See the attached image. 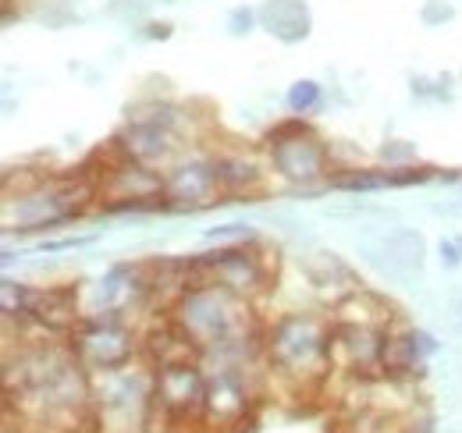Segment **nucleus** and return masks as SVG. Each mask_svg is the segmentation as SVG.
<instances>
[{
  "instance_id": "1",
  "label": "nucleus",
  "mask_w": 462,
  "mask_h": 433,
  "mask_svg": "<svg viewBox=\"0 0 462 433\" xmlns=\"http://www.w3.org/2000/svg\"><path fill=\"white\" fill-rule=\"evenodd\" d=\"M263 359L271 373L295 387L320 383L335 370L331 363V313L291 309L263 327Z\"/></svg>"
},
{
  "instance_id": "2",
  "label": "nucleus",
  "mask_w": 462,
  "mask_h": 433,
  "mask_svg": "<svg viewBox=\"0 0 462 433\" xmlns=\"http://www.w3.org/2000/svg\"><path fill=\"white\" fill-rule=\"evenodd\" d=\"M185 150H192V114L168 100H150L128 110L125 128L115 135L111 153L121 161L168 170Z\"/></svg>"
},
{
  "instance_id": "3",
  "label": "nucleus",
  "mask_w": 462,
  "mask_h": 433,
  "mask_svg": "<svg viewBox=\"0 0 462 433\" xmlns=\"http://www.w3.org/2000/svg\"><path fill=\"white\" fill-rule=\"evenodd\" d=\"M97 196V181L75 178H36L18 196L11 192L4 199V227L14 235L29 231H54L60 224H71L86 214L89 199Z\"/></svg>"
},
{
  "instance_id": "4",
  "label": "nucleus",
  "mask_w": 462,
  "mask_h": 433,
  "mask_svg": "<svg viewBox=\"0 0 462 433\" xmlns=\"http://www.w3.org/2000/svg\"><path fill=\"white\" fill-rule=\"evenodd\" d=\"M93 423L97 433H146L157 419L153 366L132 363L125 370L93 377Z\"/></svg>"
},
{
  "instance_id": "5",
  "label": "nucleus",
  "mask_w": 462,
  "mask_h": 433,
  "mask_svg": "<svg viewBox=\"0 0 462 433\" xmlns=\"http://www.w3.org/2000/svg\"><path fill=\"white\" fill-rule=\"evenodd\" d=\"M263 157H267V167L282 181L295 185V189L328 185L331 181V170H335L331 146L299 114H291L289 121H278L263 135Z\"/></svg>"
},
{
  "instance_id": "6",
  "label": "nucleus",
  "mask_w": 462,
  "mask_h": 433,
  "mask_svg": "<svg viewBox=\"0 0 462 433\" xmlns=\"http://www.w3.org/2000/svg\"><path fill=\"white\" fill-rule=\"evenodd\" d=\"M274 260L263 253V245L256 242H242V245H217L210 253H196L185 256V281L189 288L196 284H221L235 295L256 302L260 295H267L274 288Z\"/></svg>"
},
{
  "instance_id": "7",
  "label": "nucleus",
  "mask_w": 462,
  "mask_h": 433,
  "mask_svg": "<svg viewBox=\"0 0 462 433\" xmlns=\"http://www.w3.org/2000/svg\"><path fill=\"white\" fill-rule=\"evenodd\" d=\"M68 348L86 366L89 377L125 370L143 355V330L125 317H82L68 334Z\"/></svg>"
},
{
  "instance_id": "8",
  "label": "nucleus",
  "mask_w": 462,
  "mask_h": 433,
  "mask_svg": "<svg viewBox=\"0 0 462 433\" xmlns=\"http://www.w3.org/2000/svg\"><path fill=\"white\" fill-rule=\"evenodd\" d=\"M153 394L157 416L168 423H199L203 427V401H207V370L199 355L174 359L153 366Z\"/></svg>"
},
{
  "instance_id": "9",
  "label": "nucleus",
  "mask_w": 462,
  "mask_h": 433,
  "mask_svg": "<svg viewBox=\"0 0 462 433\" xmlns=\"http://www.w3.org/2000/svg\"><path fill=\"white\" fill-rule=\"evenodd\" d=\"M153 284L146 263H115L104 277L89 284V302L82 306V317H125L153 306Z\"/></svg>"
},
{
  "instance_id": "10",
  "label": "nucleus",
  "mask_w": 462,
  "mask_h": 433,
  "mask_svg": "<svg viewBox=\"0 0 462 433\" xmlns=\"http://www.w3.org/2000/svg\"><path fill=\"white\" fill-rule=\"evenodd\" d=\"M164 196L171 210H203L214 203H225L214 153L185 150L178 161L164 170Z\"/></svg>"
},
{
  "instance_id": "11",
  "label": "nucleus",
  "mask_w": 462,
  "mask_h": 433,
  "mask_svg": "<svg viewBox=\"0 0 462 433\" xmlns=\"http://www.w3.org/2000/svg\"><path fill=\"white\" fill-rule=\"evenodd\" d=\"M253 409V383L245 363H217L207 370V401L203 423L207 427H238Z\"/></svg>"
},
{
  "instance_id": "12",
  "label": "nucleus",
  "mask_w": 462,
  "mask_h": 433,
  "mask_svg": "<svg viewBox=\"0 0 462 433\" xmlns=\"http://www.w3.org/2000/svg\"><path fill=\"white\" fill-rule=\"evenodd\" d=\"M434 352H438V341H434L427 330L392 324L388 345H384V359H381V373H384V380L420 377V373L427 370V359H430Z\"/></svg>"
},
{
  "instance_id": "13",
  "label": "nucleus",
  "mask_w": 462,
  "mask_h": 433,
  "mask_svg": "<svg viewBox=\"0 0 462 433\" xmlns=\"http://www.w3.org/2000/svg\"><path fill=\"white\" fill-rule=\"evenodd\" d=\"M214 167H217V181H221L225 199L256 196L263 189V178H267V163H260L245 150H214Z\"/></svg>"
},
{
  "instance_id": "14",
  "label": "nucleus",
  "mask_w": 462,
  "mask_h": 433,
  "mask_svg": "<svg viewBox=\"0 0 462 433\" xmlns=\"http://www.w3.org/2000/svg\"><path fill=\"white\" fill-rule=\"evenodd\" d=\"M256 11H260V25L271 36H278L282 43H299L310 36L313 18H310L306 0H267Z\"/></svg>"
},
{
  "instance_id": "15",
  "label": "nucleus",
  "mask_w": 462,
  "mask_h": 433,
  "mask_svg": "<svg viewBox=\"0 0 462 433\" xmlns=\"http://www.w3.org/2000/svg\"><path fill=\"white\" fill-rule=\"evenodd\" d=\"M306 277H310L313 291L331 295V306H338L342 299H348L352 291H359V288H363V284L356 281V273L348 271L335 253H317L313 260H306Z\"/></svg>"
},
{
  "instance_id": "16",
  "label": "nucleus",
  "mask_w": 462,
  "mask_h": 433,
  "mask_svg": "<svg viewBox=\"0 0 462 433\" xmlns=\"http://www.w3.org/2000/svg\"><path fill=\"white\" fill-rule=\"evenodd\" d=\"M328 185H331V189H342V192H377V189H388V170H363V167H352L346 174H331Z\"/></svg>"
},
{
  "instance_id": "17",
  "label": "nucleus",
  "mask_w": 462,
  "mask_h": 433,
  "mask_svg": "<svg viewBox=\"0 0 462 433\" xmlns=\"http://www.w3.org/2000/svg\"><path fill=\"white\" fill-rule=\"evenodd\" d=\"M285 104H289L291 114L306 117V114H313V110L324 104V89H320V82H313V78H299V82H291Z\"/></svg>"
},
{
  "instance_id": "18",
  "label": "nucleus",
  "mask_w": 462,
  "mask_h": 433,
  "mask_svg": "<svg viewBox=\"0 0 462 433\" xmlns=\"http://www.w3.org/2000/svg\"><path fill=\"white\" fill-rule=\"evenodd\" d=\"M434 178V167L427 163H405V167H388V189H405V185H423Z\"/></svg>"
},
{
  "instance_id": "19",
  "label": "nucleus",
  "mask_w": 462,
  "mask_h": 433,
  "mask_svg": "<svg viewBox=\"0 0 462 433\" xmlns=\"http://www.w3.org/2000/svg\"><path fill=\"white\" fill-rule=\"evenodd\" d=\"M210 242L217 245H242V242H256V235L249 231V224H221L214 231H207Z\"/></svg>"
},
{
  "instance_id": "20",
  "label": "nucleus",
  "mask_w": 462,
  "mask_h": 433,
  "mask_svg": "<svg viewBox=\"0 0 462 433\" xmlns=\"http://www.w3.org/2000/svg\"><path fill=\"white\" fill-rule=\"evenodd\" d=\"M253 22H260V11H253V7H235L228 18L231 32L235 36H242V32H249L253 29Z\"/></svg>"
},
{
  "instance_id": "21",
  "label": "nucleus",
  "mask_w": 462,
  "mask_h": 433,
  "mask_svg": "<svg viewBox=\"0 0 462 433\" xmlns=\"http://www.w3.org/2000/svg\"><path fill=\"white\" fill-rule=\"evenodd\" d=\"M381 157L388 161V167H405L402 161H416V150H412L409 143H388V146L381 150Z\"/></svg>"
},
{
  "instance_id": "22",
  "label": "nucleus",
  "mask_w": 462,
  "mask_h": 433,
  "mask_svg": "<svg viewBox=\"0 0 462 433\" xmlns=\"http://www.w3.org/2000/svg\"><path fill=\"white\" fill-rule=\"evenodd\" d=\"M459 263H462L459 242H441V267H445V271H456Z\"/></svg>"
},
{
  "instance_id": "23",
  "label": "nucleus",
  "mask_w": 462,
  "mask_h": 433,
  "mask_svg": "<svg viewBox=\"0 0 462 433\" xmlns=\"http://www.w3.org/2000/svg\"><path fill=\"white\" fill-rule=\"evenodd\" d=\"M93 238H60V242H43L40 253H60V249H75V245H89Z\"/></svg>"
},
{
  "instance_id": "24",
  "label": "nucleus",
  "mask_w": 462,
  "mask_h": 433,
  "mask_svg": "<svg viewBox=\"0 0 462 433\" xmlns=\"http://www.w3.org/2000/svg\"><path fill=\"white\" fill-rule=\"evenodd\" d=\"M452 18V7L448 4H430L427 11H423V22L427 25H434V22H448Z\"/></svg>"
},
{
  "instance_id": "25",
  "label": "nucleus",
  "mask_w": 462,
  "mask_h": 433,
  "mask_svg": "<svg viewBox=\"0 0 462 433\" xmlns=\"http://www.w3.org/2000/svg\"><path fill=\"white\" fill-rule=\"evenodd\" d=\"M146 36H150V40H168V36H171V25H164V22H161V25H150Z\"/></svg>"
}]
</instances>
